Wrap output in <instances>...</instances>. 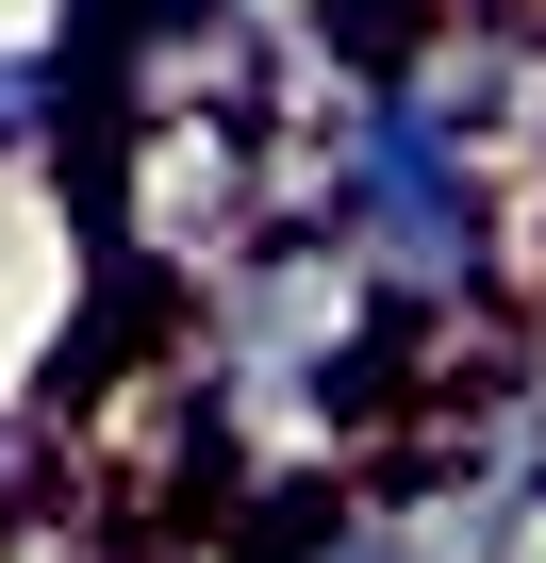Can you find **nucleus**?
<instances>
[{
  "label": "nucleus",
  "instance_id": "obj_3",
  "mask_svg": "<svg viewBox=\"0 0 546 563\" xmlns=\"http://www.w3.org/2000/svg\"><path fill=\"white\" fill-rule=\"evenodd\" d=\"M530 18H546V0H530Z\"/></svg>",
  "mask_w": 546,
  "mask_h": 563
},
{
  "label": "nucleus",
  "instance_id": "obj_2",
  "mask_svg": "<svg viewBox=\"0 0 546 563\" xmlns=\"http://www.w3.org/2000/svg\"><path fill=\"white\" fill-rule=\"evenodd\" d=\"M67 51H0V166H34V150H67Z\"/></svg>",
  "mask_w": 546,
  "mask_h": 563
},
{
  "label": "nucleus",
  "instance_id": "obj_1",
  "mask_svg": "<svg viewBox=\"0 0 546 563\" xmlns=\"http://www.w3.org/2000/svg\"><path fill=\"white\" fill-rule=\"evenodd\" d=\"M282 232V166L265 117H182V133H100V249L133 299H215V282Z\"/></svg>",
  "mask_w": 546,
  "mask_h": 563
}]
</instances>
